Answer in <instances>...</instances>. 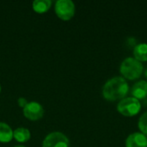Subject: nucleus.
Masks as SVG:
<instances>
[{"instance_id":"nucleus-1","label":"nucleus","mask_w":147,"mask_h":147,"mask_svg":"<svg viewBox=\"0 0 147 147\" xmlns=\"http://www.w3.org/2000/svg\"><path fill=\"white\" fill-rule=\"evenodd\" d=\"M129 86L122 77H115L108 80L102 88V96L104 99L110 102L122 100L128 93Z\"/></svg>"},{"instance_id":"nucleus-2","label":"nucleus","mask_w":147,"mask_h":147,"mask_svg":"<svg viewBox=\"0 0 147 147\" xmlns=\"http://www.w3.org/2000/svg\"><path fill=\"white\" fill-rule=\"evenodd\" d=\"M120 72L123 78L128 80H135L140 78L143 72V65L133 57L125 59L121 66Z\"/></svg>"},{"instance_id":"nucleus-3","label":"nucleus","mask_w":147,"mask_h":147,"mask_svg":"<svg viewBox=\"0 0 147 147\" xmlns=\"http://www.w3.org/2000/svg\"><path fill=\"white\" fill-rule=\"evenodd\" d=\"M141 109V103L140 100L130 96L121 100L117 104V111L123 116L133 117L137 115Z\"/></svg>"},{"instance_id":"nucleus-4","label":"nucleus","mask_w":147,"mask_h":147,"mask_svg":"<svg viewBox=\"0 0 147 147\" xmlns=\"http://www.w3.org/2000/svg\"><path fill=\"white\" fill-rule=\"evenodd\" d=\"M75 4L71 0H58L55 3L54 10L56 15L64 21H69L74 16Z\"/></svg>"},{"instance_id":"nucleus-5","label":"nucleus","mask_w":147,"mask_h":147,"mask_svg":"<svg viewBox=\"0 0 147 147\" xmlns=\"http://www.w3.org/2000/svg\"><path fill=\"white\" fill-rule=\"evenodd\" d=\"M69 145L68 138L60 132L48 134L42 142V147H69Z\"/></svg>"},{"instance_id":"nucleus-6","label":"nucleus","mask_w":147,"mask_h":147,"mask_svg":"<svg viewBox=\"0 0 147 147\" xmlns=\"http://www.w3.org/2000/svg\"><path fill=\"white\" fill-rule=\"evenodd\" d=\"M24 116L31 121H37L43 117L44 109L38 102H29L23 108Z\"/></svg>"},{"instance_id":"nucleus-7","label":"nucleus","mask_w":147,"mask_h":147,"mask_svg":"<svg viewBox=\"0 0 147 147\" xmlns=\"http://www.w3.org/2000/svg\"><path fill=\"white\" fill-rule=\"evenodd\" d=\"M126 147H147V137L140 132L131 134L125 142Z\"/></svg>"},{"instance_id":"nucleus-8","label":"nucleus","mask_w":147,"mask_h":147,"mask_svg":"<svg viewBox=\"0 0 147 147\" xmlns=\"http://www.w3.org/2000/svg\"><path fill=\"white\" fill-rule=\"evenodd\" d=\"M132 96L133 97L141 100L147 96V82L145 80H141L137 82L132 87Z\"/></svg>"},{"instance_id":"nucleus-9","label":"nucleus","mask_w":147,"mask_h":147,"mask_svg":"<svg viewBox=\"0 0 147 147\" xmlns=\"http://www.w3.org/2000/svg\"><path fill=\"white\" fill-rule=\"evenodd\" d=\"M13 139V130L5 122L0 121V142L8 143Z\"/></svg>"},{"instance_id":"nucleus-10","label":"nucleus","mask_w":147,"mask_h":147,"mask_svg":"<svg viewBox=\"0 0 147 147\" xmlns=\"http://www.w3.org/2000/svg\"><path fill=\"white\" fill-rule=\"evenodd\" d=\"M13 138L19 143H25L31 138V134L28 128L18 127L13 131Z\"/></svg>"},{"instance_id":"nucleus-11","label":"nucleus","mask_w":147,"mask_h":147,"mask_svg":"<svg viewBox=\"0 0 147 147\" xmlns=\"http://www.w3.org/2000/svg\"><path fill=\"white\" fill-rule=\"evenodd\" d=\"M134 58L140 62L147 61V44L140 43L138 44L134 49Z\"/></svg>"},{"instance_id":"nucleus-12","label":"nucleus","mask_w":147,"mask_h":147,"mask_svg":"<svg viewBox=\"0 0 147 147\" xmlns=\"http://www.w3.org/2000/svg\"><path fill=\"white\" fill-rule=\"evenodd\" d=\"M51 6V0H35L32 3V8L37 13H44L47 11Z\"/></svg>"},{"instance_id":"nucleus-13","label":"nucleus","mask_w":147,"mask_h":147,"mask_svg":"<svg viewBox=\"0 0 147 147\" xmlns=\"http://www.w3.org/2000/svg\"><path fill=\"white\" fill-rule=\"evenodd\" d=\"M138 127L140 133L147 137V111L145 112L139 119Z\"/></svg>"},{"instance_id":"nucleus-14","label":"nucleus","mask_w":147,"mask_h":147,"mask_svg":"<svg viewBox=\"0 0 147 147\" xmlns=\"http://www.w3.org/2000/svg\"><path fill=\"white\" fill-rule=\"evenodd\" d=\"M28 102L27 99L24 98V97H20V98H18V100H17L18 106L21 107V108H24V107L28 104Z\"/></svg>"},{"instance_id":"nucleus-15","label":"nucleus","mask_w":147,"mask_h":147,"mask_svg":"<svg viewBox=\"0 0 147 147\" xmlns=\"http://www.w3.org/2000/svg\"><path fill=\"white\" fill-rule=\"evenodd\" d=\"M145 76H146V78L147 79V69L146 70V71H145Z\"/></svg>"},{"instance_id":"nucleus-16","label":"nucleus","mask_w":147,"mask_h":147,"mask_svg":"<svg viewBox=\"0 0 147 147\" xmlns=\"http://www.w3.org/2000/svg\"><path fill=\"white\" fill-rule=\"evenodd\" d=\"M14 147H25V146H14Z\"/></svg>"},{"instance_id":"nucleus-17","label":"nucleus","mask_w":147,"mask_h":147,"mask_svg":"<svg viewBox=\"0 0 147 147\" xmlns=\"http://www.w3.org/2000/svg\"><path fill=\"white\" fill-rule=\"evenodd\" d=\"M0 93H1V85H0Z\"/></svg>"}]
</instances>
